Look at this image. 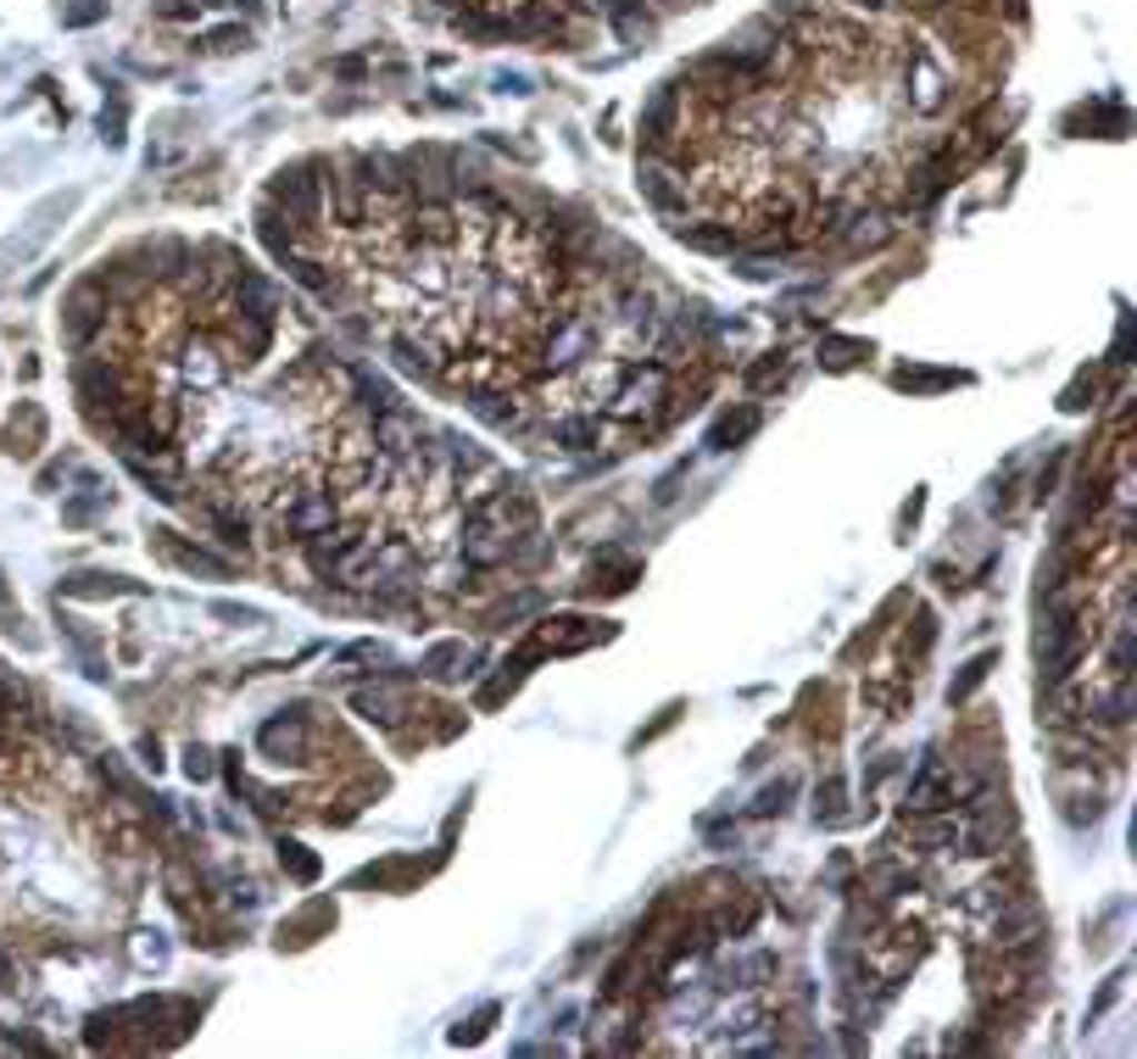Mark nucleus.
Instances as JSON below:
<instances>
[{"label":"nucleus","mask_w":1137,"mask_h":1059,"mask_svg":"<svg viewBox=\"0 0 1137 1059\" xmlns=\"http://www.w3.org/2000/svg\"><path fill=\"white\" fill-rule=\"evenodd\" d=\"M279 524L285 536L307 541V536H323L329 524H340V502L329 491H285L279 497Z\"/></svg>","instance_id":"nucleus-1"},{"label":"nucleus","mask_w":1137,"mask_h":1059,"mask_svg":"<svg viewBox=\"0 0 1137 1059\" xmlns=\"http://www.w3.org/2000/svg\"><path fill=\"white\" fill-rule=\"evenodd\" d=\"M257 748H262L273 765H301V753H307V715H301V709H285L279 720H268V726L257 731Z\"/></svg>","instance_id":"nucleus-2"},{"label":"nucleus","mask_w":1137,"mask_h":1059,"mask_svg":"<svg viewBox=\"0 0 1137 1059\" xmlns=\"http://www.w3.org/2000/svg\"><path fill=\"white\" fill-rule=\"evenodd\" d=\"M641 196H647L652 212H664V218H669V212H675V218L686 212V184H680V173H675L664 157H652V151L641 157Z\"/></svg>","instance_id":"nucleus-3"},{"label":"nucleus","mask_w":1137,"mask_h":1059,"mask_svg":"<svg viewBox=\"0 0 1137 1059\" xmlns=\"http://www.w3.org/2000/svg\"><path fill=\"white\" fill-rule=\"evenodd\" d=\"M351 715H362L373 726H397V720H408V691L386 686V680H368L351 691Z\"/></svg>","instance_id":"nucleus-4"},{"label":"nucleus","mask_w":1137,"mask_h":1059,"mask_svg":"<svg viewBox=\"0 0 1137 1059\" xmlns=\"http://www.w3.org/2000/svg\"><path fill=\"white\" fill-rule=\"evenodd\" d=\"M752 430H758V408H736V413H725V419L708 430V447H714V452H736Z\"/></svg>","instance_id":"nucleus-5"},{"label":"nucleus","mask_w":1137,"mask_h":1059,"mask_svg":"<svg viewBox=\"0 0 1137 1059\" xmlns=\"http://www.w3.org/2000/svg\"><path fill=\"white\" fill-rule=\"evenodd\" d=\"M887 234H892V218H887V212H870V218L848 223L842 246H848V257H865V251H876V246H881Z\"/></svg>","instance_id":"nucleus-6"},{"label":"nucleus","mask_w":1137,"mask_h":1059,"mask_svg":"<svg viewBox=\"0 0 1137 1059\" xmlns=\"http://www.w3.org/2000/svg\"><path fill=\"white\" fill-rule=\"evenodd\" d=\"M168 558H173L184 575H201V580H229V563H223V558H212V552H201V547H190V541L168 547Z\"/></svg>","instance_id":"nucleus-7"},{"label":"nucleus","mask_w":1137,"mask_h":1059,"mask_svg":"<svg viewBox=\"0 0 1137 1059\" xmlns=\"http://www.w3.org/2000/svg\"><path fill=\"white\" fill-rule=\"evenodd\" d=\"M954 820H926V826H909L904 831V842L915 848V853H942V848H954Z\"/></svg>","instance_id":"nucleus-8"},{"label":"nucleus","mask_w":1137,"mask_h":1059,"mask_svg":"<svg viewBox=\"0 0 1137 1059\" xmlns=\"http://www.w3.org/2000/svg\"><path fill=\"white\" fill-rule=\"evenodd\" d=\"M909 815H931V809H948V787H942V776L937 770H926L920 781H915V792H909V803H904Z\"/></svg>","instance_id":"nucleus-9"},{"label":"nucleus","mask_w":1137,"mask_h":1059,"mask_svg":"<svg viewBox=\"0 0 1137 1059\" xmlns=\"http://www.w3.org/2000/svg\"><path fill=\"white\" fill-rule=\"evenodd\" d=\"M792 792H798V781H770L765 792L752 798V820H776V815H787V803H792Z\"/></svg>","instance_id":"nucleus-10"},{"label":"nucleus","mask_w":1137,"mask_h":1059,"mask_svg":"<svg viewBox=\"0 0 1137 1059\" xmlns=\"http://www.w3.org/2000/svg\"><path fill=\"white\" fill-rule=\"evenodd\" d=\"M987 669H993V652H981V658H970V663L959 669V680L948 686V702H954V709H959V702H965V697H970V691L987 680Z\"/></svg>","instance_id":"nucleus-11"},{"label":"nucleus","mask_w":1137,"mask_h":1059,"mask_svg":"<svg viewBox=\"0 0 1137 1059\" xmlns=\"http://www.w3.org/2000/svg\"><path fill=\"white\" fill-rule=\"evenodd\" d=\"M558 441H563V452H591L597 447V419H558Z\"/></svg>","instance_id":"nucleus-12"},{"label":"nucleus","mask_w":1137,"mask_h":1059,"mask_svg":"<svg viewBox=\"0 0 1137 1059\" xmlns=\"http://www.w3.org/2000/svg\"><path fill=\"white\" fill-rule=\"evenodd\" d=\"M842 798H848V781H826V787L815 792V820H820V826L842 820V809H848Z\"/></svg>","instance_id":"nucleus-13"},{"label":"nucleus","mask_w":1137,"mask_h":1059,"mask_svg":"<svg viewBox=\"0 0 1137 1059\" xmlns=\"http://www.w3.org/2000/svg\"><path fill=\"white\" fill-rule=\"evenodd\" d=\"M458 663H463V647H458V641H447V647H436V652L425 658V675H436V680H452V675H463Z\"/></svg>","instance_id":"nucleus-14"},{"label":"nucleus","mask_w":1137,"mask_h":1059,"mask_svg":"<svg viewBox=\"0 0 1137 1059\" xmlns=\"http://www.w3.org/2000/svg\"><path fill=\"white\" fill-rule=\"evenodd\" d=\"M279 865H285L296 881H312V876H318V859H312L301 842H279Z\"/></svg>","instance_id":"nucleus-15"},{"label":"nucleus","mask_w":1137,"mask_h":1059,"mask_svg":"<svg viewBox=\"0 0 1137 1059\" xmlns=\"http://www.w3.org/2000/svg\"><path fill=\"white\" fill-rule=\"evenodd\" d=\"M680 234H686V246H697V251H730V246H736L730 229H691V223H680Z\"/></svg>","instance_id":"nucleus-16"},{"label":"nucleus","mask_w":1137,"mask_h":1059,"mask_svg":"<svg viewBox=\"0 0 1137 1059\" xmlns=\"http://www.w3.org/2000/svg\"><path fill=\"white\" fill-rule=\"evenodd\" d=\"M781 374H787V351H770L765 369H758V363L747 369V386H752V391H770V386H781Z\"/></svg>","instance_id":"nucleus-17"},{"label":"nucleus","mask_w":1137,"mask_h":1059,"mask_svg":"<svg viewBox=\"0 0 1137 1059\" xmlns=\"http://www.w3.org/2000/svg\"><path fill=\"white\" fill-rule=\"evenodd\" d=\"M854 351H865V340H826L820 358H826V369H848V363H859Z\"/></svg>","instance_id":"nucleus-18"},{"label":"nucleus","mask_w":1137,"mask_h":1059,"mask_svg":"<svg viewBox=\"0 0 1137 1059\" xmlns=\"http://www.w3.org/2000/svg\"><path fill=\"white\" fill-rule=\"evenodd\" d=\"M486 1026H497V1003H491V1009H480L475 1020H463V1026L452 1031V1042H480V1037H486Z\"/></svg>","instance_id":"nucleus-19"},{"label":"nucleus","mask_w":1137,"mask_h":1059,"mask_svg":"<svg viewBox=\"0 0 1137 1059\" xmlns=\"http://www.w3.org/2000/svg\"><path fill=\"white\" fill-rule=\"evenodd\" d=\"M926 641H931V613L920 608V613H915V630H909V641H904V658H920Z\"/></svg>","instance_id":"nucleus-20"},{"label":"nucleus","mask_w":1137,"mask_h":1059,"mask_svg":"<svg viewBox=\"0 0 1137 1059\" xmlns=\"http://www.w3.org/2000/svg\"><path fill=\"white\" fill-rule=\"evenodd\" d=\"M201 46H207V51H240V46H246V29H212Z\"/></svg>","instance_id":"nucleus-21"},{"label":"nucleus","mask_w":1137,"mask_h":1059,"mask_svg":"<svg viewBox=\"0 0 1137 1059\" xmlns=\"http://www.w3.org/2000/svg\"><path fill=\"white\" fill-rule=\"evenodd\" d=\"M1115 998H1120V981H1115V976H1109V981H1104V987H1098V998H1093V1009H1087V1020H1104V1015H1109V1003H1115Z\"/></svg>","instance_id":"nucleus-22"},{"label":"nucleus","mask_w":1137,"mask_h":1059,"mask_svg":"<svg viewBox=\"0 0 1137 1059\" xmlns=\"http://www.w3.org/2000/svg\"><path fill=\"white\" fill-rule=\"evenodd\" d=\"M218 619H235V625H257L262 613H257V608H240V602H218Z\"/></svg>","instance_id":"nucleus-23"},{"label":"nucleus","mask_w":1137,"mask_h":1059,"mask_svg":"<svg viewBox=\"0 0 1137 1059\" xmlns=\"http://www.w3.org/2000/svg\"><path fill=\"white\" fill-rule=\"evenodd\" d=\"M157 12H162V18H179V23H190V18H196V0H162Z\"/></svg>","instance_id":"nucleus-24"},{"label":"nucleus","mask_w":1137,"mask_h":1059,"mask_svg":"<svg viewBox=\"0 0 1137 1059\" xmlns=\"http://www.w3.org/2000/svg\"><path fill=\"white\" fill-rule=\"evenodd\" d=\"M184 770L201 781V776H207V753H201V748H190V753H184Z\"/></svg>","instance_id":"nucleus-25"},{"label":"nucleus","mask_w":1137,"mask_h":1059,"mask_svg":"<svg viewBox=\"0 0 1137 1059\" xmlns=\"http://www.w3.org/2000/svg\"><path fill=\"white\" fill-rule=\"evenodd\" d=\"M12 987H18V976H12V965H7V959H0V992H12Z\"/></svg>","instance_id":"nucleus-26"},{"label":"nucleus","mask_w":1137,"mask_h":1059,"mask_svg":"<svg viewBox=\"0 0 1137 1059\" xmlns=\"http://www.w3.org/2000/svg\"><path fill=\"white\" fill-rule=\"evenodd\" d=\"M436 7H447V12H463V0H436Z\"/></svg>","instance_id":"nucleus-27"},{"label":"nucleus","mask_w":1137,"mask_h":1059,"mask_svg":"<svg viewBox=\"0 0 1137 1059\" xmlns=\"http://www.w3.org/2000/svg\"><path fill=\"white\" fill-rule=\"evenodd\" d=\"M859 7H870V12H876V7H887V0H859Z\"/></svg>","instance_id":"nucleus-28"}]
</instances>
